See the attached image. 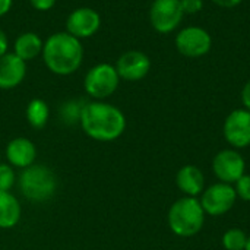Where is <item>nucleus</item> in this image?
Wrapping results in <instances>:
<instances>
[{
	"mask_svg": "<svg viewBox=\"0 0 250 250\" xmlns=\"http://www.w3.org/2000/svg\"><path fill=\"white\" fill-rule=\"evenodd\" d=\"M79 125L85 135L97 142H113L126 130V116L123 111L107 101L85 103Z\"/></svg>",
	"mask_w": 250,
	"mask_h": 250,
	"instance_id": "1",
	"label": "nucleus"
},
{
	"mask_svg": "<svg viewBox=\"0 0 250 250\" xmlns=\"http://www.w3.org/2000/svg\"><path fill=\"white\" fill-rule=\"evenodd\" d=\"M45 67L57 76H69L79 70L83 62V45L66 31L51 34L41 53Z\"/></svg>",
	"mask_w": 250,
	"mask_h": 250,
	"instance_id": "2",
	"label": "nucleus"
},
{
	"mask_svg": "<svg viewBox=\"0 0 250 250\" xmlns=\"http://www.w3.org/2000/svg\"><path fill=\"white\" fill-rule=\"evenodd\" d=\"M205 211L199 202V198L183 196L171 204L167 221L170 230L182 239L196 236L205 224Z\"/></svg>",
	"mask_w": 250,
	"mask_h": 250,
	"instance_id": "3",
	"label": "nucleus"
},
{
	"mask_svg": "<svg viewBox=\"0 0 250 250\" xmlns=\"http://www.w3.org/2000/svg\"><path fill=\"white\" fill-rule=\"evenodd\" d=\"M19 190L31 202L42 204L50 201L57 192V177L51 168L42 164H32L19 174Z\"/></svg>",
	"mask_w": 250,
	"mask_h": 250,
	"instance_id": "4",
	"label": "nucleus"
},
{
	"mask_svg": "<svg viewBox=\"0 0 250 250\" xmlns=\"http://www.w3.org/2000/svg\"><path fill=\"white\" fill-rule=\"evenodd\" d=\"M120 81L114 64L98 63L86 72L83 78V89L92 100L104 101L117 91Z\"/></svg>",
	"mask_w": 250,
	"mask_h": 250,
	"instance_id": "5",
	"label": "nucleus"
},
{
	"mask_svg": "<svg viewBox=\"0 0 250 250\" xmlns=\"http://www.w3.org/2000/svg\"><path fill=\"white\" fill-rule=\"evenodd\" d=\"M237 195L234 190L233 185L217 182L202 192L199 196V202L205 211L207 215L209 217H221L226 215L229 211L233 209L236 205Z\"/></svg>",
	"mask_w": 250,
	"mask_h": 250,
	"instance_id": "6",
	"label": "nucleus"
},
{
	"mask_svg": "<svg viewBox=\"0 0 250 250\" xmlns=\"http://www.w3.org/2000/svg\"><path fill=\"white\" fill-rule=\"evenodd\" d=\"M212 173L218 182L234 185L243 174H246V161L239 149L226 148L212 158Z\"/></svg>",
	"mask_w": 250,
	"mask_h": 250,
	"instance_id": "7",
	"label": "nucleus"
},
{
	"mask_svg": "<svg viewBox=\"0 0 250 250\" xmlns=\"http://www.w3.org/2000/svg\"><path fill=\"white\" fill-rule=\"evenodd\" d=\"M174 42L177 51L190 59H199L208 54L212 47V38L209 32L201 26H186L180 29Z\"/></svg>",
	"mask_w": 250,
	"mask_h": 250,
	"instance_id": "8",
	"label": "nucleus"
},
{
	"mask_svg": "<svg viewBox=\"0 0 250 250\" xmlns=\"http://www.w3.org/2000/svg\"><path fill=\"white\" fill-rule=\"evenodd\" d=\"M183 16L180 0H154L149 9V22L160 34L173 32L180 25Z\"/></svg>",
	"mask_w": 250,
	"mask_h": 250,
	"instance_id": "9",
	"label": "nucleus"
},
{
	"mask_svg": "<svg viewBox=\"0 0 250 250\" xmlns=\"http://www.w3.org/2000/svg\"><path fill=\"white\" fill-rule=\"evenodd\" d=\"M223 135L227 144L234 149L250 146V111L246 108L233 110L224 120Z\"/></svg>",
	"mask_w": 250,
	"mask_h": 250,
	"instance_id": "10",
	"label": "nucleus"
},
{
	"mask_svg": "<svg viewBox=\"0 0 250 250\" xmlns=\"http://www.w3.org/2000/svg\"><path fill=\"white\" fill-rule=\"evenodd\" d=\"M101 26L100 13L88 6L76 7L66 19V32L78 40H86L94 37Z\"/></svg>",
	"mask_w": 250,
	"mask_h": 250,
	"instance_id": "11",
	"label": "nucleus"
},
{
	"mask_svg": "<svg viewBox=\"0 0 250 250\" xmlns=\"http://www.w3.org/2000/svg\"><path fill=\"white\" fill-rule=\"evenodd\" d=\"M114 66L120 79L127 82H138L149 73L151 60L144 51L129 50L117 59Z\"/></svg>",
	"mask_w": 250,
	"mask_h": 250,
	"instance_id": "12",
	"label": "nucleus"
},
{
	"mask_svg": "<svg viewBox=\"0 0 250 250\" xmlns=\"http://www.w3.org/2000/svg\"><path fill=\"white\" fill-rule=\"evenodd\" d=\"M26 76V63L13 53L0 57V89L9 91L19 86Z\"/></svg>",
	"mask_w": 250,
	"mask_h": 250,
	"instance_id": "13",
	"label": "nucleus"
},
{
	"mask_svg": "<svg viewBox=\"0 0 250 250\" xmlns=\"http://www.w3.org/2000/svg\"><path fill=\"white\" fill-rule=\"evenodd\" d=\"M4 155L9 166L23 170L35 164L37 148L28 138H15L6 145Z\"/></svg>",
	"mask_w": 250,
	"mask_h": 250,
	"instance_id": "14",
	"label": "nucleus"
},
{
	"mask_svg": "<svg viewBox=\"0 0 250 250\" xmlns=\"http://www.w3.org/2000/svg\"><path fill=\"white\" fill-rule=\"evenodd\" d=\"M176 186L185 196L199 198L207 188L205 174L199 167L186 164L180 167L176 174Z\"/></svg>",
	"mask_w": 250,
	"mask_h": 250,
	"instance_id": "15",
	"label": "nucleus"
},
{
	"mask_svg": "<svg viewBox=\"0 0 250 250\" xmlns=\"http://www.w3.org/2000/svg\"><path fill=\"white\" fill-rule=\"evenodd\" d=\"M42 47H44L42 38L37 32L28 31V32H22L16 37V40L13 42L12 53L16 54L25 63H28V62L37 59L38 56H41Z\"/></svg>",
	"mask_w": 250,
	"mask_h": 250,
	"instance_id": "16",
	"label": "nucleus"
},
{
	"mask_svg": "<svg viewBox=\"0 0 250 250\" xmlns=\"http://www.w3.org/2000/svg\"><path fill=\"white\" fill-rule=\"evenodd\" d=\"M22 217V205L10 192H0V229L10 230L16 227Z\"/></svg>",
	"mask_w": 250,
	"mask_h": 250,
	"instance_id": "17",
	"label": "nucleus"
},
{
	"mask_svg": "<svg viewBox=\"0 0 250 250\" xmlns=\"http://www.w3.org/2000/svg\"><path fill=\"white\" fill-rule=\"evenodd\" d=\"M25 116L32 129H42L50 119V107L42 98H32L26 105Z\"/></svg>",
	"mask_w": 250,
	"mask_h": 250,
	"instance_id": "18",
	"label": "nucleus"
},
{
	"mask_svg": "<svg viewBox=\"0 0 250 250\" xmlns=\"http://www.w3.org/2000/svg\"><path fill=\"white\" fill-rule=\"evenodd\" d=\"M246 243H248V234L237 227L229 229L221 237V245L224 250H245Z\"/></svg>",
	"mask_w": 250,
	"mask_h": 250,
	"instance_id": "19",
	"label": "nucleus"
},
{
	"mask_svg": "<svg viewBox=\"0 0 250 250\" xmlns=\"http://www.w3.org/2000/svg\"><path fill=\"white\" fill-rule=\"evenodd\" d=\"M85 103H82L81 100H70V101H66L62 108H60V116L63 119L64 123L67 125H75V123H79L81 120V113H82V108H83Z\"/></svg>",
	"mask_w": 250,
	"mask_h": 250,
	"instance_id": "20",
	"label": "nucleus"
},
{
	"mask_svg": "<svg viewBox=\"0 0 250 250\" xmlns=\"http://www.w3.org/2000/svg\"><path fill=\"white\" fill-rule=\"evenodd\" d=\"M16 180L12 166L0 163V192H10Z\"/></svg>",
	"mask_w": 250,
	"mask_h": 250,
	"instance_id": "21",
	"label": "nucleus"
},
{
	"mask_svg": "<svg viewBox=\"0 0 250 250\" xmlns=\"http://www.w3.org/2000/svg\"><path fill=\"white\" fill-rule=\"evenodd\" d=\"M233 186H234L237 199L250 202V174H243Z\"/></svg>",
	"mask_w": 250,
	"mask_h": 250,
	"instance_id": "22",
	"label": "nucleus"
},
{
	"mask_svg": "<svg viewBox=\"0 0 250 250\" xmlns=\"http://www.w3.org/2000/svg\"><path fill=\"white\" fill-rule=\"evenodd\" d=\"M180 4L185 15H195L202 10L204 0H180Z\"/></svg>",
	"mask_w": 250,
	"mask_h": 250,
	"instance_id": "23",
	"label": "nucleus"
},
{
	"mask_svg": "<svg viewBox=\"0 0 250 250\" xmlns=\"http://www.w3.org/2000/svg\"><path fill=\"white\" fill-rule=\"evenodd\" d=\"M28 1H29L31 7L38 12H48L57 3V0H28Z\"/></svg>",
	"mask_w": 250,
	"mask_h": 250,
	"instance_id": "24",
	"label": "nucleus"
},
{
	"mask_svg": "<svg viewBox=\"0 0 250 250\" xmlns=\"http://www.w3.org/2000/svg\"><path fill=\"white\" fill-rule=\"evenodd\" d=\"M240 98H242L243 108H246V110L250 111V79L245 83V86L242 89V94H240Z\"/></svg>",
	"mask_w": 250,
	"mask_h": 250,
	"instance_id": "25",
	"label": "nucleus"
},
{
	"mask_svg": "<svg viewBox=\"0 0 250 250\" xmlns=\"http://www.w3.org/2000/svg\"><path fill=\"white\" fill-rule=\"evenodd\" d=\"M9 50V38L3 29H0V57L4 56Z\"/></svg>",
	"mask_w": 250,
	"mask_h": 250,
	"instance_id": "26",
	"label": "nucleus"
},
{
	"mask_svg": "<svg viewBox=\"0 0 250 250\" xmlns=\"http://www.w3.org/2000/svg\"><path fill=\"white\" fill-rule=\"evenodd\" d=\"M13 0H0V18L7 15L12 10Z\"/></svg>",
	"mask_w": 250,
	"mask_h": 250,
	"instance_id": "27",
	"label": "nucleus"
},
{
	"mask_svg": "<svg viewBox=\"0 0 250 250\" xmlns=\"http://www.w3.org/2000/svg\"><path fill=\"white\" fill-rule=\"evenodd\" d=\"M215 4L221 6V7H236L239 6L243 0H212Z\"/></svg>",
	"mask_w": 250,
	"mask_h": 250,
	"instance_id": "28",
	"label": "nucleus"
},
{
	"mask_svg": "<svg viewBox=\"0 0 250 250\" xmlns=\"http://www.w3.org/2000/svg\"><path fill=\"white\" fill-rule=\"evenodd\" d=\"M245 250H250V236H248V243H246V248Z\"/></svg>",
	"mask_w": 250,
	"mask_h": 250,
	"instance_id": "29",
	"label": "nucleus"
}]
</instances>
